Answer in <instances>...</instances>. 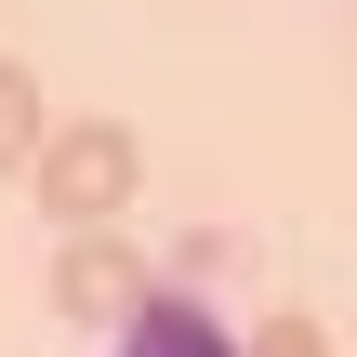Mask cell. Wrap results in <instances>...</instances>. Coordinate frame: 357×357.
<instances>
[{
	"label": "cell",
	"mask_w": 357,
	"mask_h": 357,
	"mask_svg": "<svg viewBox=\"0 0 357 357\" xmlns=\"http://www.w3.org/2000/svg\"><path fill=\"white\" fill-rule=\"evenodd\" d=\"M26 185H40V212L79 238V225H119V212H132V185H146V146H132L119 119H53V146L26 159Z\"/></svg>",
	"instance_id": "obj_1"
},
{
	"label": "cell",
	"mask_w": 357,
	"mask_h": 357,
	"mask_svg": "<svg viewBox=\"0 0 357 357\" xmlns=\"http://www.w3.org/2000/svg\"><path fill=\"white\" fill-rule=\"evenodd\" d=\"M146 291H159V278H146V252H132L119 225H79V238L53 252V318H79V331H119Z\"/></svg>",
	"instance_id": "obj_2"
},
{
	"label": "cell",
	"mask_w": 357,
	"mask_h": 357,
	"mask_svg": "<svg viewBox=\"0 0 357 357\" xmlns=\"http://www.w3.org/2000/svg\"><path fill=\"white\" fill-rule=\"evenodd\" d=\"M252 357H331V344H318V318L278 305V318H252Z\"/></svg>",
	"instance_id": "obj_5"
},
{
	"label": "cell",
	"mask_w": 357,
	"mask_h": 357,
	"mask_svg": "<svg viewBox=\"0 0 357 357\" xmlns=\"http://www.w3.org/2000/svg\"><path fill=\"white\" fill-rule=\"evenodd\" d=\"M106 357H252V344H238V331H225V318H212L185 278H159V291H146V305L106 331Z\"/></svg>",
	"instance_id": "obj_3"
},
{
	"label": "cell",
	"mask_w": 357,
	"mask_h": 357,
	"mask_svg": "<svg viewBox=\"0 0 357 357\" xmlns=\"http://www.w3.org/2000/svg\"><path fill=\"white\" fill-rule=\"evenodd\" d=\"M40 146H53V119H40V79H26V66H0V172H26Z\"/></svg>",
	"instance_id": "obj_4"
},
{
	"label": "cell",
	"mask_w": 357,
	"mask_h": 357,
	"mask_svg": "<svg viewBox=\"0 0 357 357\" xmlns=\"http://www.w3.org/2000/svg\"><path fill=\"white\" fill-rule=\"evenodd\" d=\"M225 265H252V252H238V238H185V252H172V278H185V291H199V278H225Z\"/></svg>",
	"instance_id": "obj_6"
}]
</instances>
